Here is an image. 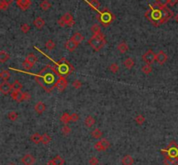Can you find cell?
<instances>
[{"label":"cell","instance_id":"6da1fadb","mask_svg":"<svg viewBox=\"0 0 178 165\" xmlns=\"http://www.w3.org/2000/svg\"><path fill=\"white\" fill-rule=\"evenodd\" d=\"M60 74L56 71V68L52 65H48L43 68L35 77L36 81L47 92H51L59 79Z\"/></svg>","mask_w":178,"mask_h":165},{"label":"cell","instance_id":"7a4b0ae2","mask_svg":"<svg viewBox=\"0 0 178 165\" xmlns=\"http://www.w3.org/2000/svg\"><path fill=\"white\" fill-rule=\"evenodd\" d=\"M173 17V12L167 7H161L157 4L152 6L150 4V9L145 12V18L156 26H159Z\"/></svg>","mask_w":178,"mask_h":165},{"label":"cell","instance_id":"3957f363","mask_svg":"<svg viewBox=\"0 0 178 165\" xmlns=\"http://www.w3.org/2000/svg\"><path fill=\"white\" fill-rule=\"evenodd\" d=\"M88 42L96 51H98L104 47V45L106 44V40L104 35L103 33H100L98 35H94L89 40Z\"/></svg>","mask_w":178,"mask_h":165},{"label":"cell","instance_id":"277c9868","mask_svg":"<svg viewBox=\"0 0 178 165\" xmlns=\"http://www.w3.org/2000/svg\"><path fill=\"white\" fill-rule=\"evenodd\" d=\"M57 65H58V73L62 74V75H67V74H70L74 71L73 66L65 58H62L60 61H58Z\"/></svg>","mask_w":178,"mask_h":165},{"label":"cell","instance_id":"5b68a950","mask_svg":"<svg viewBox=\"0 0 178 165\" xmlns=\"http://www.w3.org/2000/svg\"><path fill=\"white\" fill-rule=\"evenodd\" d=\"M98 16L99 21L104 25V26H108L110 23H111L113 22V20L115 19L114 15L108 10V9H103Z\"/></svg>","mask_w":178,"mask_h":165},{"label":"cell","instance_id":"8992f818","mask_svg":"<svg viewBox=\"0 0 178 165\" xmlns=\"http://www.w3.org/2000/svg\"><path fill=\"white\" fill-rule=\"evenodd\" d=\"M156 56H157V54H155L151 49H150L142 55V60L145 62V64L151 65L156 61Z\"/></svg>","mask_w":178,"mask_h":165},{"label":"cell","instance_id":"52a82bcc","mask_svg":"<svg viewBox=\"0 0 178 165\" xmlns=\"http://www.w3.org/2000/svg\"><path fill=\"white\" fill-rule=\"evenodd\" d=\"M110 144L107 139H102V140L98 141V143H96L95 145H94L96 150H98V151L106 150L107 149L110 148Z\"/></svg>","mask_w":178,"mask_h":165},{"label":"cell","instance_id":"ba28073f","mask_svg":"<svg viewBox=\"0 0 178 165\" xmlns=\"http://www.w3.org/2000/svg\"><path fill=\"white\" fill-rule=\"evenodd\" d=\"M22 163L24 165H33L36 163L35 157L31 154H25L22 157Z\"/></svg>","mask_w":178,"mask_h":165},{"label":"cell","instance_id":"9c48e42d","mask_svg":"<svg viewBox=\"0 0 178 165\" xmlns=\"http://www.w3.org/2000/svg\"><path fill=\"white\" fill-rule=\"evenodd\" d=\"M0 91L2 92V93H4V95H7L10 92H12V85L10 84L7 81L3 82L0 85Z\"/></svg>","mask_w":178,"mask_h":165},{"label":"cell","instance_id":"30bf717a","mask_svg":"<svg viewBox=\"0 0 178 165\" xmlns=\"http://www.w3.org/2000/svg\"><path fill=\"white\" fill-rule=\"evenodd\" d=\"M62 18L63 20L64 23L66 26H70V27H72L74 24H75V21H74V18L72 17V15L70 13H65Z\"/></svg>","mask_w":178,"mask_h":165},{"label":"cell","instance_id":"8fae6325","mask_svg":"<svg viewBox=\"0 0 178 165\" xmlns=\"http://www.w3.org/2000/svg\"><path fill=\"white\" fill-rule=\"evenodd\" d=\"M67 87V80L64 76H60L58 82H57V88L58 89L59 92H63L65 90Z\"/></svg>","mask_w":178,"mask_h":165},{"label":"cell","instance_id":"7c38bea8","mask_svg":"<svg viewBox=\"0 0 178 165\" xmlns=\"http://www.w3.org/2000/svg\"><path fill=\"white\" fill-rule=\"evenodd\" d=\"M17 5L22 11H26L31 7V0H17Z\"/></svg>","mask_w":178,"mask_h":165},{"label":"cell","instance_id":"4fadbf2b","mask_svg":"<svg viewBox=\"0 0 178 165\" xmlns=\"http://www.w3.org/2000/svg\"><path fill=\"white\" fill-rule=\"evenodd\" d=\"M78 43H77L73 39H70V40H68L67 42H66V43H65V48L67 49V50L68 51H70V52H73L77 48H78Z\"/></svg>","mask_w":178,"mask_h":165},{"label":"cell","instance_id":"5bb4252c","mask_svg":"<svg viewBox=\"0 0 178 165\" xmlns=\"http://www.w3.org/2000/svg\"><path fill=\"white\" fill-rule=\"evenodd\" d=\"M167 60H168V56H167V55L162 50L159 51L158 53L157 54L156 61L158 62L160 65H163L167 61Z\"/></svg>","mask_w":178,"mask_h":165},{"label":"cell","instance_id":"9a60e30c","mask_svg":"<svg viewBox=\"0 0 178 165\" xmlns=\"http://www.w3.org/2000/svg\"><path fill=\"white\" fill-rule=\"evenodd\" d=\"M33 24H34V26H35L37 29L41 30V29H43V28L44 27V25H45V21H44V19L43 18L38 17V18H37L34 20Z\"/></svg>","mask_w":178,"mask_h":165},{"label":"cell","instance_id":"2e32d148","mask_svg":"<svg viewBox=\"0 0 178 165\" xmlns=\"http://www.w3.org/2000/svg\"><path fill=\"white\" fill-rule=\"evenodd\" d=\"M11 98L16 100L17 102H21L23 101V92L21 91H15L12 90L11 92Z\"/></svg>","mask_w":178,"mask_h":165},{"label":"cell","instance_id":"e0dca14e","mask_svg":"<svg viewBox=\"0 0 178 165\" xmlns=\"http://www.w3.org/2000/svg\"><path fill=\"white\" fill-rule=\"evenodd\" d=\"M163 163L165 165H178V157H172L169 156L164 159Z\"/></svg>","mask_w":178,"mask_h":165},{"label":"cell","instance_id":"ac0fdd59","mask_svg":"<svg viewBox=\"0 0 178 165\" xmlns=\"http://www.w3.org/2000/svg\"><path fill=\"white\" fill-rule=\"evenodd\" d=\"M133 164H134V158L130 155L124 156L122 159V165H133Z\"/></svg>","mask_w":178,"mask_h":165},{"label":"cell","instance_id":"d6986e66","mask_svg":"<svg viewBox=\"0 0 178 165\" xmlns=\"http://www.w3.org/2000/svg\"><path fill=\"white\" fill-rule=\"evenodd\" d=\"M117 49H118V51L120 53L124 54V53H126L128 51L129 46H128V44L125 42H120L118 45H117Z\"/></svg>","mask_w":178,"mask_h":165},{"label":"cell","instance_id":"ffe728a7","mask_svg":"<svg viewBox=\"0 0 178 165\" xmlns=\"http://www.w3.org/2000/svg\"><path fill=\"white\" fill-rule=\"evenodd\" d=\"M95 122H96V120H95V118H94L92 116H88V117L85 118V120H84L85 126H86L87 127H89V128L92 127V126L95 125Z\"/></svg>","mask_w":178,"mask_h":165},{"label":"cell","instance_id":"44dd1931","mask_svg":"<svg viewBox=\"0 0 178 165\" xmlns=\"http://www.w3.org/2000/svg\"><path fill=\"white\" fill-rule=\"evenodd\" d=\"M31 140L34 143V144H40L42 143V136L40 135L38 132H36L34 133L33 135H31Z\"/></svg>","mask_w":178,"mask_h":165},{"label":"cell","instance_id":"7402d4cb","mask_svg":"<svg viewBox=\"0 0 178 165\" xmlns=\"http://www.w3.org/2000/svg\"><path fill=\"white\" fill-rule=\"evenodd\" d=\"M35 111L38 113V114H42L44 111H45V105L43 102H38L35 106Z\"/></svg>","mask_w":178,"mask_h":165},{"label":"cell","instance_id":"603a6c76","mask_svg":"<svg viewBox=\"0 0 178 165\" xmlns=\"http://www.w3.org/2000/svg\"><path fill=\"white\" fill-rule=\"evenodd\" d=\"M123 65L125 66V68H127L128 69H130L134 67L135 65V61L132 58H127L124 61H123Z\"/></svg>","mask_w":178,"mask_h":165},{"label":"cell","instance_id":"cb8c5ba5","mask_svg":"<svg viewBox=\"0 0 178 165\" xmlns=\"http://www.w3.org/2000/svg\"><path fill=\"white\" fill-rule=\"evenodd\" d=\"M60 121L62 122V123H63V124H68L70 121H71V118H70V115L69 114V113H67V112H64L62 116H61V118H60Z\"/></svg>","mask_w":178,"mask_h":165},{"label":"cell","instance_id":"d4e9b609","mask_svg":"<svg viewBox=\"0 0 178 165\" xmlns=\"http://www.w3.org/2000/svg\"><path fill=\"white\" fill-rule=\"evenodd\" d=\"M51 138L49 134L43 133L42 135V144H43L44 145H47L51 143Z\"/></svg>","mask_w":178,"mask_h":165},{"label":"cell","instance_id":"484cf974","mask_svg":"<svg viewBox=\"0 0 178 165\" xmlns=\"http://www.w3.org/2000/svg\"><path fill=\"white\" fill-rule=\"evenodd\" d=\"M71 39H73L77 43H78V44H80V43H82V42L83 41V37L82 36V34L81 33H79V32H77V33H75L73 36H72V37H71Z\"/></svg>","mask_w":178,"mask_h":165},{"label":"cell","instance_id":"4316f807","mask_svg":"<svg viewBox=\"0 0 178 165\" xmlns=\"http://www.w3.org/2000/svg\"><path fill=\"white\" fill-rule=\"evenodd\" d=\"M25 61H27L28 62H30V63H31V64H33V65H34V64L37 62L38 58H37V56L34 55V54L31 53V54H29V55L26 56Z\"/></svg>","mask_w":178,"mask_h":165},{"label":"cell","instance_id":"83f0119b","mask_svg":"<svg viewBox=\"0 0 178 165\" xmlns=\"http://www.w3.org/2000/svg\"><path fill=\"white\" fill-rule=\"evenodd\" d=\"M54 165H63L64 164V159L60 157V156H56L53 159H51Z\"/></svg>","mask_w":178,"mask_h":165},{"label":"cell","instance_id":"f1b7e54d","mask_svg":"<svg viewBox=\"0 0 178 165\" xmlns=\"http://www.w3.org/2000/svg\"><path fill=\"white\" fill-rule=\"evenodd\" d=\"M91 136L94 138H102V136H103V132H102V130L98 128H96L94 129L92 131H91Z\"/></svg>","mask_w":178,"mask_h":165},{"label":"cell","instance_id":"f546056e","mask_svg":"<svg viewBox=\"0 0 178 165\" xmlns=\"http://www.w3.org/2000/svg\"><path fill=\"white\" fill-rule=\"evenodd\" d=\"M10 59V55L8 53L4 52V51H0V62L1 63H4L6 61H8Z\"/></svg>","mask_w":178,"mask_h":165},{"label":"cell","instance_id":"4dcf8cb0","mask_svg":"<svg viewBox=\"0 0 178 165\" xmlns=\"http://www.w3.org/2000/svg\"><path fill=\"white\" fill-rule=\"evenodd\" d=\"M11 85H12V90H15V91H21V89L23 87V85L18 80H14V82Z\"/></svg>","mask_w":178,"mask_h":165},{"label":"cell","instance_id":"1f68e13d","mask_svg":"<svg viewBox=\"0 0 178 165\" xmlns=\"http://www.w3.org/2000/svg\"><path fill=\"white\" fill-rule=\"evenodd\" d=\"M51 3L48 1V0H44V1H43L41 4H40V8L43 10V11H47V10H49L50 8H51Z\"/></svg>","mask_w":178,"mask_h":165},{"label":"cell","instance_id":"d6a6232c","mask_svg":"<svg viewBox=\"0 0 178 165\" xmlns=\"http://www.w3.org/2000/svg\"><path fill=\"white\" fill-rule=\"evenodd\" d=\"M19 118V115L16 111H11L8 113V118L11 120V121H16Z\"/></svg>","mask_w":178,"mask_h":165},{"label":"cell","instance_id":"836d02e7","mask_svg":"<svg viewBox=\"0 0 178 165\" xmlns=\"http://www.w3.org/2000/svg\"><path fill=\"white\" fill-rule=\"evenodd\" d=\"M91 31L94 35H98L101 33V28L98 23H95L91 26Z\"/></svg>","mask_w":178,"mask_h":165},{"label":"cell","instance_id":"e575fe53","mask_svg":"<svg viewBox=\"0 0 178 165\" xmlns=\"http://www.w3.org/2000/svg\"><path fill=\"white\" fill-rule=\"evenodd\" d=\"M0 77H1L4 80L7 81V80L10 79V77H11V73H10L9 71L4 70V71H2V72H1V73H0Z\"/></svg>","mask_w":178,"mask_h":165},{"label":"cell","instance_id":"d590c367","mask_svg":"<svg viewBox=\"0 0 178 165\" xmlns=\"http://www.w3.org/2000/svg\"><path fill=\"white\" fill-rule=\"evenodd\" d=\"M142 73H145V74H149V73H150L152 72V68H151L150 65L145 64V65L142 68Z\"/></svg>","mask_w":178,"mask_h":165},{"label":"cell","instance_id":"8d00e7d4","mask_svg":"<svg viewBox=\"0 0 178 165\" xmlns=\"http://www.w3.org/2000/svg\"><path fill=\"white\" fill-rule=\"evenodd\" d=\"M135 120H136V123H137V125L141 126V125H142V124L144 123V121H145V118H144L143 115L139 114V115H137V116L136 117Z\"/></svg>","mask_w":178,"mask_h":165},{"label":"cell","instance_id":"74e56055","mask_svg":"<svg viewBox=\"0 0 178 165\" xmlns=\"http://www.w3.org/2000/svg\"><path fill=\"white\" fill-rule=\"evenodd\" d=\"M45 48L48 50H52L55 48V43L52 40H48L45 43Z\"/></svg>","mask_w":178,"mask_h":165},{"label":"cell","instance_id":"f35d334b","mask_svg":"<svg viewBox=\"0 0 178 165\" xmlns=\"http://www.w3.org/2000/svg\"><path fill=\"white\" fill-rule=\"evenodd\" d=\"M109 69H110V71L111 73H116L117 72H118V70H119L118 65H117V64H116V63H112L111 65H110Z\"/></svg>","mask_w":178,"mask_h":165},{"label":"cell","instance_id":"ab89813d","mask_svg":"<svg viewBox=\"0 0 178 165\" xmlns=\"http://www.w3.org/2000/svg\"><path fill=\"white\" fill-rule=\"evenodd\" d=\"M169 0H156V4L161 7H167Z\"/></svg>","mask_w":178,"mask_h":165},{"label":"cell","instance_id":"60d3db41","mask_svg":"<svg viewBox=\"0 0 178 165\" xmlns=\"http://www.w3.org/2000/svg\"><path fill=\"white\" fill-rule=\"evenodd\" d=\"M30 30H31V27H30V25L27 24V23H23V24L21 26V31H22L23 33H24V34L28 33V32L30 31Z\"/></svg>","mask_w":178,"mask_h":165},{"label":"cell","instance_id":"b9f144b4","mask_svg":"<svg viewBox=\"0 0 178 165\" xmlns=\"http://www.w3.org/2000/svg\"><path fill=\"white\" fill-rule=\"evenodd\" d=\"M89 164H90V165H98V158L96 157H91L90 158V160H89Z\"/></svg>","mask_w":178,"mask_h":165},{"label":"cell","instance_id":"7bdbcfd3","mask_svg":"<svg viewBox=\"0 0 178 165\" xmlns=\"http://www.w3.org/2000/svg\"><path fill=\"white\" fill-rule=\"evenodd\" d=\"M61 131H62V133H63V135H68V134H70V133L71 129L68 126H63V127H62V129H61Z\"/></svg>","mask_w":178,"mask_h":165},{"label":"cell","instance_id":"ee69618b","mask_svg":"<svg viewBox=\"0 0 178 165\" xmlns=\"http://www.w3.org/2000/svg\"><path fill=\"white\" fill-rule=\"evenodd\" d=\"M32 67H33V64L28 62L27 61H24L23 62V68L24 69H28V70H29V69H31Z\"/></svg>","mask_w":178,"mask_h":165},{"label":"cell","instance_id":"f6af8a7d","mask_svg":"<svg viewBox=\"0 0 178 165\" xmlns=\"http://www.w3.org/2000/svg\"><path fill=\"white\" fill-rule=\"evenodd\" d=\"M8 7H9V4H6L5 2L0 0V9H1L2 11H6V10L8 9Z\"/></svg>","mask_w":178,"mask_h":165},{"label":"cell","instance_id":"bcb514c9","mask_svg":"<svg viewBox=\"0 0 178 165\" xmlns=\"http://www.w3.org/2000/svg\"><path fill=\"white\" fill-rule=\"evenodd\" d=\"M90 3L91 4V5L95 8V9H98L100 7V3L98 2V0H90Z\"/></svg>","mask_w":178,"mask_h":165},{"label":"cell","instance_id":"7dc6e473","mask_svg":"<svg viewBox=\"0 0 178 165\" xmlns=\"http://www.w3.org/2000/svg\"><path fill=\"white\" fill-rule=\"evenodd\" d=\"M72 85H73V87L74 88H76V89H79L80 87H82V82L80 81V80H74L73 81V83H72Z\"/></svg>","mask_w":178,"mask_h":165},{"label":"cell","instance_id":"c3c4849f","mask_svg":"<svg viewBox=\"0 0 178 165\" xmlns=\"http://www.w3.org/2000/svg\"><path fill=\"white\" fill-rule=\"evenodd\" d=\"M70 118H71V121H73V122H77V121L79 119V116H78V113L74 112V113H72V114L70 115Z\"/></svg>","mask_w":178,"mask_h":165},{"label":"cell","instance_id":"681fc988","mask_svg":"<svg viewBox=\"0 0 178 165\" xmlns=\"http://www.w3.org/2000/svg\"><path fill=\"white\" fill-rule=\"evenodd\" d=\"M29 99H31V94L28 93L27 92H23V101H24V100H29Z\"/></svg>","mask_w":178,"mask_h":165},{"label":"cell","instance_id":"f907efd6","mask_svg":"<svg viewBox=\"0 0 178 165\" xmlns=\"http://www.w3.org/2000/svg\"><path fill=\"white\" fill-rule=\"evenodd\" d=\"M177 3H178V0H169V4L170 6H175Z\"/></svg>","mask_w":178,"mask_h":165},{"label":"cell","instance_id":"816d5d0a","mask_svg":"<svg viewBox=\"0 0 178 165\" xmlns=\"http://www.w3.org/2000/svg\"><path fill=\"white\" fill-rule=\"evenodd\" d=\"M58 24H59L61 27H64V26H66L65 25V23H64V22H63V18H61L58 21Z\"/></svg>","mask_w":178,"mask_h":165},{"label":"cell","instance_id":"f5cc1de1","mask_svg":"<svg viewBox=\"0 0 178 165\" xmlns=\"http://www.w3.org/2000/svg\"><path fill=\"white\" fill-rule=\"evenodd\" d=\"M2 1H4V2H5V3H6V4H9V5H10V4H11V3H12V2H13V1H14V0H2Z\"/></svg>","mask_w":178,"mask_h":165},{"label":"cell","instance_id":"db71d44e","mask_svg":"<svg viewBox=\"0 0 178 165\" xmlns=\"http://www.w3.org/2000/svg\"><path fill=\"white\" fill-rule=\"evenodd\" d=\"M47 165H54V164H53V162H52V160L49 161V162L47 163Z\"/></svg>","mask_w":178,"mask_h":165},{"label":"cell","instance_id":"11a10c76","mask_svg":"<svg viewBox=\"0 0 178 165\" xmlns=\"http://www.w3.org/2000/svg\"><path fill=\"white\" fill-rule=\"evenodd\" d=\"M175 20L177 21V23H178V13L177 14V15H176V17H175Z\"/></svg>","mask_w":178,"mask_h":165},{"label":"cell","instance_id":"9f6ffc18","mask_svg":"<svg viewBox=\"0 0 178 165\" xmlns=\"http://www.w3.org/2000/svg\"><path fill=\"white\" fill-rule=\"evenodd\" d=\"M7 165H16V164H12V163H11V164H7Z\"/></svg>","mask_w":178,"mask_h":165},{"label":"cell","instance_id":"6f0895ef","mask_svg":"<svg viewBox=\"0 0 178 165\" xmlns=\"http://www.w3.org/2000/svg\"><path fill=\"white\" fill-rule=\"evenodd\" d=\"M98 165H102V164H98Z\"/></svg>","mask_w":178,"mask_h":165}]
</instances>
